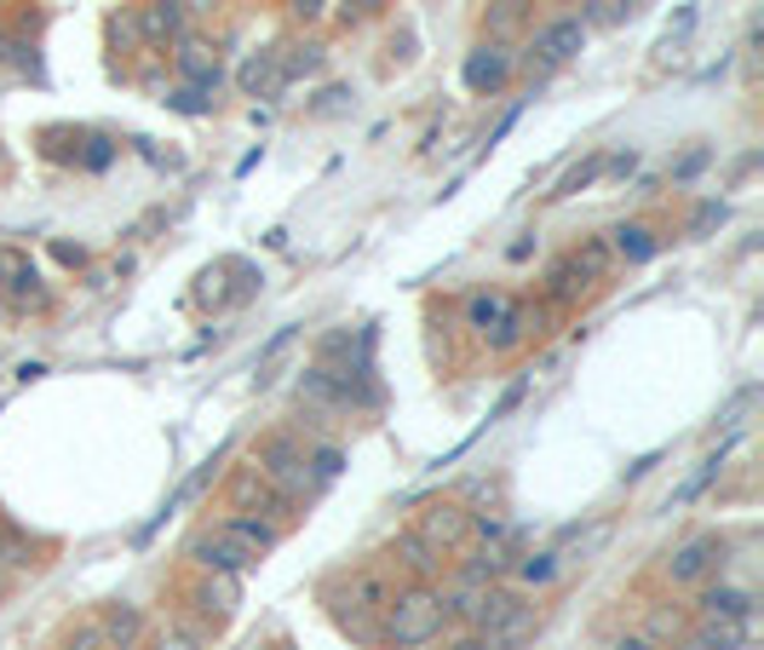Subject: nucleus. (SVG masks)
I'll list each match as a JSON object with an SVG mask.
<instances>
[{
    "instance_id": "f3484780",
    "label": "nucleus",
    "mask_w": 764,
    "mask_h": 650,
    "mask_svg": "<svg viewBox=\"0 0 764 650\" xmlns=\"http://www.w3.org/2000/svg\"><path fill=\"white\" fill-rule=\"evenodd\" d=\"M391 564H402V570H409L414 582H425L431 570L443 564V553H431V547H425V541H420V536L409 530V536H397V541H391Z\"/></svg>"
},
{
    "instance_id": "aec40b11",
    "label": "nucleus",
    "mask_w": 764,
    "mask_h": 650,
    "mask_svg": "<svg viewBox=\"0 0 764 650\" xmlns=\"http://www.w3.org/2000/svg\"><path fill=\"white\" fill-rule=\"evenodd\" d=\"M684 650H742V621H701Z\"/></svg>"
},
{
    "instance_id": "20e7f679",
    "label": "nucleus",
    "mask_w": 764,
    "mask_h": 650,
    "mask_svg": "<svg viewBox=\"0 0 764 650\" xmlns=\"http://www.w3.org/2000/svg\"><path fill=\"white\" fill-rule=\"evenodd\" d=\"M472 513L466 507H454V502H431L425 513H420V541L431 547V553H461V547L472 541Z\"/></svg>"
},
{
    "instance_id": "f257e3e1",
    "label": "nucleus",
    "mask_w": 764,
    "mask_h": 650,
    "mask_svg": "<svg viewBox=\"0 0 764 650\" xmlns=\"http://www.w3.org/2000/svg\"><path fill=\"white\" fill-rule=\"evenodd\" d=\"M449 628V593H438L431 582H409L386 598V610H379V639L391 650H420L431 639H443Z\"/></svg>"
},
{
    "instance_id": "b1692460",
    "label": "nucleus",
    "mask_w": 764,
    "mask_h": 650,
    "mask_svg": "<svg viewBox=\"0 0 764 650\" xmlns=\"http://www.w3.org/2000/svg\"><path fill=\"white\" fill-rule=\"evenodd\" d=\"M322 69V46L317 41H305V46H288V58H283V75L294 81V75H317Z\"/></svg>"
},
{
    "instance_id": "f03ea898",
    "label": "nucleus",
    "mask_w": 764,
    "mask_h": 650,
    "mask_svg": "<svg viewBox=\"0 0 764 650\" xmlns=\"http://www.w3.org/2000/svg\"><path fill=\"white\" fill-rule=\"evenodd\" d=\"M253 472L283 495V502H305V495H317V472L305 461V443H294L288 432H270L253 443Z\"/></svg>"
},
{
    "instance_id": "39448f33",
    "label": "nucleus",
    "mask_w": 764,
    "mask_h": 650,
    "mask_svg": "<svg viewBox=\"0 0 764 650\" xmlns=\"http://www.w3.org/2000/svg\"><path fill=\"white\" fill-rule=\"evenodd\" d=\"M461 75H466V92L495 98V92L518 75V58L506 53L500 41H483V46H472V53H466V69H461Z\"/></svg>"
},
{
    "instance_id": "cd10ccee",
    "label": "nucleus",
    "mask_w": 764,
    "mask_h": 650,
    "mask_svg": "<svg viewBox=\"0 0 764 650\" xmlns=\"http://www.w3.org/2000/svg\"><path fill=\"white\" fill-rule=\"evenodd\" d=\"M173 110H185V115H208L213 104H208V92H196V87H178V92H173Z\"/></svg>"
},
{
    "instance_id": "4be33fe9",
    "label": "nucleus",
    "mask_w": 764,
    "mask_h": 650,
    "mask_svg": "<svg viewBox=\"0 0 764 650\" xmlns=\"http://www.w3.org/2000/svg\"><path fill=\"white\" fill-rule=\"evenodd\" d=\"M598 179H604V156H587L580 167H569L564 179H557V190H552V196H580V190L598 185Z\"/></svg>"
},
{
    "instance_id": "e433bc0d",
    "label": "nucleus",
    "mask_w": 764,
    "mask_h": 650,
    "mask_svg": "<svg viewBox=\"0 0 764 650\" xmlns=\"http://www.w3.org/2000/svg\"><path fill=\"white\" fill-rule=\"evenodd\" d=\"M0 46H7V35H0Z\"/></svg>"
},
{
    "instance_id": "c85d7f7f",
    "label": "nucleus",
    "mask_w": 764,
    "mask_h": 650,
    "mask_svg": "<svg viewBox=\"0 0 764 650\" xmlns=\"http://www.w3.org/2000/svg\"><path fill=\"white\" fill-rule=\"evenodd\" d=\"M41 277H35V271L30 265H12V294H18V306H23V299H41V288H35Z\"/></svg>"
},
{
    "instance_id": "c756f323",
    "label": "nucleus",
    "mask_w": 764,
    "mask_h": 650,
    "mask_svg": "<svg viewBox=\"0 0 764 650\" xmlns=\"http://www.w3.org/2000/svg\"><path fill=\"white\" fill-rule=\"evenodd\" d=\"M150 650H201V639L185 634V628H167V634H156V645H150Z\"/></svg>"
},
{
    "instance_id": "4c0bfd02",
    "label": "nucleus",
    "mask_w": 764,
    "mask_h": 650,
    "mask_svg": "<svg viewBox=\"0 0 764 650\" xmlns=\"http://www.w3.org/2000/svg\"><path fill=\"white\" fill-rule=\"evenodd\" d=\"M0 271H7V260H0Z\"/></svg>"
},
{
    "instance_id": "bb28decb",
    "label": "nucleus",
    "mask_w": 764,
    "mask_h": 650,
    "mask_svg": "<svg viewBox=\"0 0 764 650\" xmlns=\"http://www.w3.org/2000/svg\"><path fill=\"white\" fill-rule=\"evenodd\" d=\"M632 7L627 0H587V12H580V23H621Z\"/></svg>"
},
{
    "instance_id": "0eeeda50",
    "label": "nucleus",
    "mask_w": 764,
    "mask_h": 650,
    "mask_svg": "<svg viewBox=\"0 0 764 650\" xmlns=\"http://www.w3.org/2000/svg\"><path fill=\"white\" fill-rule=\"evenodd\" d=\"M190 559H196L201 570H213V576H242V570H253V564H259L253 553H242V547H231V541H224V536L213 530V524H208V530H201V536L190 541Z\"/></svg>"
},
{
    "instance_id": "7ed1b4c3",
    "label": "nucleus",
    "mask_w": 764,
    "mask_h": 650,
    "mask_svg": "<svg viewBox=\"0 0 764 650\" xmlns=\"http://www.w3.org/2000/svg\"><path fill=\"white\" fill-rule=\"evenodd\" d=\"M724 536H690V541H678L667 564H661V576H667L673 587H701L712 570H724Z\"/></svg>"
},
{
    "instance_id": "5701e85b",
    "label": "nucleus",
    "mask_w": 764,
    "mask_h": 650,
    "mask_svg": "<svg viewBox=\"0 0 764 650\" xmlns=\"http://www.w3.org/2000/svg\"><path fill=\"white\" fill-rule=\"evenodd\" d=\"M557 570H564V553H534V559L518 564V576H523V587H546Z\"/></svg>"
},
{
    "instance_id": "72a5a7b5",
    "label": "nucleus",
    "mask_w": 764,
    "mask_h": 650,
    "mask_svg": "<svg viewBox=\"0 0 764 650\" xmlns=\"http://www.w3.org/2000/svg\"><path fill=\"white\" fill-rule=\"evenodd\" d=\"M322 12V0H294V18H317Z\"/></svg>"
},
{
    "instance_id": "1a4fd4ad",
    "label": "nucleus",
    "mask_w": 764,
    "mask_h": 650,
    "mask_svg": "<svg viewBox=\"0 0 764 650\" xmlns=\"http://www.w3.org/2000/svg\"><path fill=\"white\" fill-rule=\"evenodd\" d=\"M609 254H616V260H627V265H644V260H655V254H661V236H655V224H644V219H621L616 231H609Z\"/></svg>"
},
{
    "instance_id": "9d476101",
    "label": "nucleus",
    "mask_w": 764,
    "mask_h": 650,
    "mask_svg": "<svg viewBox=\"0 0 764 650\" xmlns=\"http://www.w3.org/2000/svg\"><path fill=\"white\" fill-rule=\"evenodd\" d=\"M236 81H242L247 98H276V92L288 87V75H283V58H276V53H253V58L242 64Z\"/></svg>"
},
{
    "instance_id": "a878e982",
    "label": "nucleus",
    "mask_w": 764,
    "mask_h": 650,
    "mask_svg": "<svg viewBox=\"0 0 764 650\" xmlns=\"http://www.w3.org/2000/svg\"><path fill=\"white\" fill-rule=\"evenodd\" d=\"M546 283H552V299H575V288H580V283H587V277H580V271H575L569 260H557Z\"/></svg>"
},
{
    "instance_id": "6ab92c4d",
    "label": "nucleus",
    "mask_w": 764,
    "mask_h": 650,
    "mask_svg": "<svg viewBox=\"0 0 764 650\" xmlns=\"http://www.w3.org/2000/svg\"><path fill=\"white\" fill-rule=\"evenodd\" d=\"M569 265H575L587 283H604V277H609V265H616V254H609V242H604V236H587V242H580L575 254H569Z\"/></svg>"
},
{
    "instance_id": "f8f14e48",
    "label": "nucleus",
    "mask_w": 764,
    "mask_h": 650,
    "mask_svg": "<svg viewBox=\"0 0 764 650\" xmlns=\"http://www.w3.org/2000/svg\"><path fill=\"white\" fill-rule=\"evenodd\" d=\"M701 616L707 621H748L753 593L748 587H701Z\"/></svg>"
},
{
    "instance_id": "a211bd4d",
    "label": "nucleus",
    "mask_w": 764,
    "mask_h": 650,
    "mask_svg": "<svg viewBox=\"0 0 764 650\" xmlns=\"http://www.w3.org/2000/svg\"><path fill=\"white\" fill-rule=\"evenodd\" d=\"M529 329H541V311H506L500 322H495V334H489V345H495V352H518V345L529 340Z\"/></svg>"
},
{
    "instance_id": "2f4dec72",
    "label": "nucleus",
    "mask_w": 764,
    "mask_h": 650,
    "mask_svg": "<svg viewBox=\"0 0 764 650\" xmlns=\"http://www.w3.org/2000/svg\"><path fill=\"white\" fill-rule=\"evenodd\" d=\"M115 156V150H110V139H92V150H87V167H104Z\"/></svg>"
},
{
    "instance_id": "412c9836",
    "label": "nucleus",
    "mask_w": 764,
    "mask_h": 650,
    "mask_svg": "<svg viewBox=\"0 0 764 650\" xmlns=\"http://www.w3.org/2000/svg\"><path fill=\"white\" fill-rule=\"evenodd\" d=\"M506 311H512V299H506V294H472V299H466V329H483V334H489Z\"/></svg>"
},
{
    "instance_id": "7c9ffc66",
    "label": "nucleus",
    "mask_w": 764,
    "mask_h": 650,
    "mask_svg": "<svg viewBox=\"0 0 764 650\" xmlns=\"http://www.w3.org/2000/svg\"><path fill=\"white\" fill-rule=\"evenodd\" d=\"M443 650H489V639H483V634H454Z\"/></svg>"
},
{
    "instance_id": "dca6fc26",
    "label": "nucleus",
    "mask_w": 764,
    "mask_h": 650,
    "mask_svg": "<svg viewBox=\"0 0 764 650\" xmlns=\"http://www.w3.org/2000/svg\"><path fill=\"white\" fill-rule=\"evenodd\" d=\"M299 404H305V409H345L340 381H334V374H328L322 363L305 368V374H299Z\"/></svg>"
},
{
    "instance_id": "58836bf2",
    "label": "nucleus",
    "mask_w": 764,
    "mask_h": 650,
    "mask_svg": "<svg viewBox=\"0 0 764 650\" xmlns=\"http://www.w3.org/2000/svg\"><path fill=\"white\" fill-rule=\"evenodd\" d=\"M126 650H133V645H126Z\"/></svg>"
},
{
    "instance_id": "2eb2a0df",
    "label": "nucleus",
    "mask_w": 764,
    "mask_h": 650,
    "mask_svg": "<svg viewBox=\"0 0 764 650\" xmlns=\"http://www.w3.org/2000/svg\"><path fill=\"white\" fill-rule=\"evenodd\" d=\"M139 30H144V41H173L185 30V7H178V0H144Z\"/></svg>"
},
{
    "instance_id": "6e6552de",
    "label": "nucleus",
    "mask_w": 764,
    "mask_h": 650,
    "mask_svg": "<svg viewBox=\"0 0 764 650\" xmlns=\"http://www.w3.org/2000/svg\"><path fill=\"white\" fill-rule=\"evenodd\" d=\"M213 530L231 541V547H242V553H253V559H265L276 541H283V524H259V518H242V513H231V518H219Z\"/></svg>"
},
{
    "instance_id": "4468645a",
    "label": "nucleus",
    "mask_w": 764,
    "mask_h": 650,
    "mask_svg": "<svg viewBox=\"0 0 764 650\" xmlns=\"http://www.w3.org/2000/svg\"><path fill=\"white\" fill-rule=\"evenodd\" d=\"M98 628H104V639H110V650H126V645H139V634H144V616L133 610V605H104L92 616Z\"/></svg>"
},
{
    "instance_id": "393cba45",
    "label": "nucleus",
    "mask_w": 764,
    "mask_h": 650,
    "mask_svg": "<svg viewBox=\"0 0 764 650\" xmlns=\"http://www.w3.org/2000/svg\"><path fill=\"white\" fill-rule=\"evenodd\" d=\"M58 650H110V639H104V628H98V621H81V628L64 634Z\"/></svg>"
},
{
    "instance_id": "c9c22d12",
    "label": "nucleus",
    "mask_w": 764,
    "mask_h": 650,
    "mask_svg": "<svg viewBox=\"0 0 764 650\" xmlns=\"http://www.w3.org/2000/svg\"><path fill=\"white\" fill-rule=\"evenodd\" d=\"M276 650H294V645H288V639H283V645H276Z\"/></svg>"
},
{
    "instance_id": "ddd939ff",
    "label": "nucleus",
    "mask_w": 764,
    "mask_h": 650,
    "mask_svg": "<svg viewBox=\"0 0 764 650\" xmlns=\"http://www.w3.org/2000/svg\"><path fill=\"white\" fill-rule=\"evenodd\" d=\"M529 0H489V12H483V30H489V41H512V35H523L529 30Z\"/></svg>"
},
{
    "instance_id": "9b49d317",
    "label": "nucleus",
    "mask_w": 764,
    "mask_h": 650,
    "mask_svg": "<svg viewBox=\"0 0 764 650\" xmlns=\"http://www.w3.org/2000/svg\"><path fill=\"white\" fill-rule=\"evenodd\" d=\"M178 75H185L196 92H213L219 75H224V64H219V53H208L201 41H185V46H178Z\"/></svg>"
},
{
    "instance_id": "f704fd0d",
    "label": "nucleus",
    "mask_w": 764,
    "mask_h": 650,
    "mask_svg": "<svg viewBox=\"0 0 764 650\" xmlns=\"http://www.w3.org/2000/svg\"><path fill=\"white\" fill-rule=\"evenodd\" d=\"M621 650H655L650 639H632V645H621Z\"/></svg>"
},
{
    "instance_id": "473e14b6",
    "label": "nucleus",
    "mask_w": 764,
    "mask_h": 650,
    "mask_svg": "<svg viewBox=\"0 0 764 650\" xmlns=\"http://www.w3.org/2000/svg\"><path fill=\"white\" fill-rule=\"evenodd\" d=\"M712 219H724V202H701L696 208V231H701V224H712Z\"/></svg>"
},
{
    "instance_id": "423d86ee",
    "label": "nucleus",
    "mask_w": 764,
    "mask_h": 650,
    "mask_svg": "<svg viewBox=\"0 0 764 650\" xmlns=\"http://www.w3.org/2000/svg\"><path fill=\"white\" fill-rule=\"evenodd\" d=\"M580 46H587V23L580 18H552V23H541L534 30V41H529V53L541 58V69H564Z\"/></svg>"
}]
</instances>
